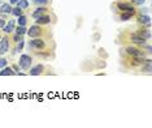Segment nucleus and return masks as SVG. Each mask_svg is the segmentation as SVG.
<instances>
[{
  "mask_svg": "<svg viewBox=\"0 0 152 128\" xmlns=\"http://www.w3.org/2000/svg\"><path fill=\"white\" fill-rule=\"evenodd\" d=\"M29 0H20L18 3H17V7L18 8H21L22 11H26V9H29Z\"/></svg>",
  "mask_w": 152,
  "mask_h": 128,
  "instance_id": "22",
  "label": "nucleus"
},
{
  "mask_svg": "<svg viewBox=\"0 0 152 128\" xmlns=\"http://www.w3.org/2000/svg\"><path fill=\"white\" fill-rule=\"evenodd\" d=\"M118 41L122 45H135V46H140V47H143L147 43V39L138 36L135 31L130 30V29H126V30L122 31L118 36Z\"/></svg>",
  "mask_w": 152,
  "mask_h": 128,
  "instance_id": "2",
  "label": "nucleus"
},
{
  "mask_svg": "<svg viewBox=\"0 0 152 128\" xmlns=\"http://www.w3.org/2000/svg\"><path fill=\"white\" fill-rule=\"evenodd\" d=\"M56 20H57L56 14H53V13H52V11H51V12H48V13L43 14V16L38 17V18H35L34 24L42 25V26H49V25H55V24H56Z\"/></svg>",
  "mask_w": 152,
  "mask_h": 128,
  "instance_id": "7",
  "label": "nucleus"
},
{
  "mask_svg": "<svg viewBox=\"0 0 152 128\" xmlns=\"http://www.w3.org/2000/svg\"><path fill=\"white\" fill-rule=\"evenodd\" d=\"M55 45L52 37H39V38H30L27 43V50L31 56L38 59H52L55 56Z\"/></svg>",
  "mask_w": 152,
  "mask_h": 128,
  "instance_id": "1",
  "label": "nucleus"
},
{
  "mask_svg": "<svg viewBox=\"0 0 152 128\" xmlns=\"http://www.w3.org/2000/svg\"><path fill=\"white\" fill-rule=\"evenodd\" d=\"M18 64L20 68L23 69V71H29L33 65V56L30 54H22L18 59Z\"/></svg>",
  "mask_w": 152,
  "mask_h": 128,
  "instance_id": "8",
  "label": "nucleus"
},
{
  "mask_svg": "<svg viewBox=\"0 0 152 128\" xmlns=\"http://www.w3.org/2000/svg\"><path fill=\"white\" fill-rule=\"evenodd\" d=\"M22 13H23V11L21 9V8H18V7H14V8H12V12H11V14H12V16H14V17H18V16H21Z\"/></svg>",
  "mask_w": 152,
  "mask_h": 128,
  "instance_id": "23",
  "label": "nucleus"
},
{
  "mask_svg": "<svg viewBox=\"0 0 152 128\" xmlns=\"http://www.w3.org/2000/svg\"><path fill=\"white\" fill-rule=\"evenodd\" d=\"M127 1L133 5H140V4H144L146 0H127Z\"/></svg>",
  "mask_w": 152,
  "mask_h": 128,
  "instance_id": "25",
  "label": "nucleus"
},
{
  "mask_svg": "<svg viewBox=\"0 0 152 128\" xmlns=\"http://www.w3.org/2000/svg\"><path fill=\"white\" fill-rule=\"evenodd\" d=\"M113 7H115L116 13L117 12H131L134 14L138 13V9L135 8V5L130 4L127 0H117L115 4H113Z\"/></svg>",
  "mask_w": 152,
  "mask_h": 128,
  "instance_id": "6",
  "label": "nucleus"
},
{
  "mask_svg": "<svg viewBox=\"0 0 152 128\" xmlns=\"http://www.w3.org/2000/svg\"><path fill=\"white\" fill-rule=\"evenodd\" d=\"M27 18H29V16H27V14L22 13L21 16H18V17H17V22H18V25L26 26V24H27V21H29Z\"/></svg>",
  "mask_w": 152,
  "mask_h": 128,
  "instance_id": "18",
  "label": "nucleus"
},
{
  "mask_svg": "<svg viewBox=\"0 0 152 128\" xmlns=\"http://www.w3.org/2000/svg\"><path fill=\"white\" fill-rule=\"evenodd\" d=\"M5 24H7V20H5V17L3 16V14H0V29L4 28Z\"/></svg>",
  "mask_w": 152,
  "mask_h": 128,
  "instance_id": "26",
  "label": "nucleus"
},
{
  "mask_svg": "<svg viewBox=\"0 0 152 128\" xmlns=\"http://www.w3.org/2000/svg\"><path fill=\"white\" fill-rule=\"evenodd\" d=\"M46 71H47L46 67L42 63H38L29 69V75H31V76H40V75H46Z\"/></svg>",
  "mask_w": 152,
  "mask_h": 128,
  "instance_id": "10",
  "label": "nucleus"
},
{
  "mask_svg": "<svg viewBox=\"0 0 152 128\" xmlns=\"http://www.w3.org/2000/svg\"><path fill=\"white\" fill-rule=\"evenodd\" d=\"M122 56V67L126 71H135L142 67V64L144 63L146 58L143 56H129V55H121Z\"/></svg>",
  "mask_w": 152,
  "mask_h": 128,
  "instance_id": "3",
  "label": "nucleus"
},
{
  "mask_svg": "<svg viewBox=\"0 0 152 128\" xmlns=\"http://www.w3.org/2000/svg\"><path fill=\"white\" fill-rule=\"evenodd\" d=\"M134 16H135V14L131 13V12H117V17H118L120 21H127V20L133 18Z\"/></svg>",
  "mask_w": 152,
  "mask_h": 128,
  "instance_id": "16",
  "label": "nucleus"
},
{
  "mask_svg": "<svg viewBox=\"0 0 152 128\" xmlns=\"http://www.w3.org/2000/svg\"><path fill=\"white\" fill-rule=\"evenodd\" d=\"M137 17V21H138L139 25H144V26H150L151 25V18L148 14H143V13H137L135 14Z\"/></svg>",
  "mask_w": 152,
  "mask_h": 128,
  "instance_id": "13",
  "label": "nucleus"
},
{
  "mask_svg": "<svg viewBox=\"0 0 152 128\" xmlns=\"http://www.w3.org/2000/svg\"><path fill=\"white\" fill-rule=\"evenodd\" d=\"M121 55L147 58V54L143 51V48L140 46H135V45H124V47L121 48Z\"/></svg>",
  "mask_w": 152,
  "mask_h": 128,
  "instance_id": "5",
  "label": "nucleus"
},
{
  "mask_svg": "<svg viewBox=\"0 0 152 128\" xmlns=\"http://www.w3.org/2000/svg\"><path fill=\"white\" fill-rule=\"evenodd\" d=\"M20 0H9V4H17Z\"/></svg>",
  "mask_w": 152,
  "mask_h": 128,
  "instance_id": "28",
  "label": "nucleus"
},
{
  "mask_svg": "<svg viewBox=\"0 0 152 128\" xmlns=\"http://www.w3.org/2000/svg\"><path fill=\"white\" fill-rule=\"evenodd\" d=\"M14 29H16V20L12 18V20H9V22H8V24L4 25V28H3V33L11 36V34L14 31Z\"/></svg>",
  "mask_w": 152,
  "mask_h": 128,
  "instance_id": "14",
  "label": "nucleus"
},
{
  "mask_svg": "<svg viewBox=\"0 0 152 128\" xmlns=\"http://www.w3.org/2000/svg\"><path fill=\"white\" fill-rule=\"evenodd\" d=\"M26 31H27V28H26V26H22V25L16 26V29H14V33L18 34V36H25Z\"/></svg>",
  "mask_w": 152,
  "mask_h": 128,
  "instance_id": "19",
  "label": "nucleus"
},
{
  "mask_svg": "<svg viewBox=\"0 0 152 128\" xmlns=\"http://www.w3.org/2000/svg\"><path fill=\"white\" fill-rule=\"evenodd\" d=\"M11 48V37L8 34H4L0 39V55H4Z\"/></svg>",
  "mask_w": 152,
  "mask_h": 128,
  "instance_id": "9",
  "label": "nucleus"
},
{
  "mask_svg": "<svg viewBox=\"0 0 152 128\" xmlns=\"http://www.w3.org/2000/svg\"><path fill=\"white\" fill-rule=\"evenodd\" d=\"M22 47H23V41H21V42H18L17 45H14V50H13V52L16 54V52H20L22 50Z\"/></svg>",
  "mask_w": 152,
  "mask_h": 128,
  "instance_id": "24",
  "label": "nucleus"
},
{
  "mask_svg": "<svg viewBox=\"0 0 152 128\" xmlns=\"http://www.w3.org/2000/svg\"><path fill=\"white\" fill-rule=\"evenodd\" d=\"M5 65H8V60L4 59V58H1V59H0V69L4 68Z\"/></svg>",
  "mask_w": 152,
  "mask_h": 128,
  "instance_id": "27",
  "label": "nucleus"
},
{
  "mask_svg": "<svg viewBox=\"0 0 152 128\" xmlns=\"http://www.w3.org/2000/svg\"><path fill=\"white\" fill-rule=\"evenodd\" d=\"M135 33L138 34V36L143 37V38L146 39H151V30H150V26H144V25H139L138 29L135 30Z\"/></svg>",
  "mask_w": 152,
  "mask_h": 128,
  "instance_id": "12",
  "label": "nucleus"
},
{
  "mask_svg": "<svg viewBox=\"0 0 152 128\" xmlns=\"http://www.w3.org/2000/svg\"><path fill=\"white\" fill-rule=\"evenodd\" d=\"M48 12H51V9L48 8V5H43V7H37L33 11V12L30 13V17H33V18H38V17H40V16H43V14H46V13H48Z\"/></svg>",
  "mask_w": 152,
  "mask_h": 128,
  "instance_id": "11",
  "label": "nucleus"
},
{
  "mask_svg": "<svg viewBox=\"0 0 152 128\" xmlns=\"http://www.w3.org/2000/svg\"><path fill=\"white\" fill-rule=\"evenodd\" d=\"M12 12V4H8V3H4V4L0 5V14H11Z\"/></svg>",
  "mask_w": 152,
  "mask_h": 128,
  "instance_id": "17",
  "label": "nucleus"
},
{
  "mask_svg": "<svg viewBox=\"0 0 152 128\" xmlns=\"http://www.w3.org/2000/svg\"><path fill=\"white\" fill-rule=\"evenodd\" d=\"M26 36H27L29 38H39V37H52V34H51V30L47 29L46 26L34 24L27 29Z\"/></svg>",
  "mask_w": 152,
  "mask_h": 128,
  "instance_id": "4",
  "label": "nucleus"
},
{
  "mask_svg": "<svg viewBox=\"0 0 152 128\" xmlns=\"http://www.w3.org/2000/svg\"><path fill=\"white\" fill-rule=\"evenodd\" d=\"M14 75H16V71L9 65H5L4 68L0 69V76H14Z\"/></svg>",
  "mask_w": 152,
  "mask_h": 128,
  "instance_id": "15",
  "label": "nucleus"
},
{
  "mask_svg": "<svg viewBox=\"0 0 152 128\" xmlns=\"http://www.w3.org/2000/svg\"><path fill=\"white\" fill-rule=\"evenodd\" d=\"M52 0H33V4L35 7H43V5H49Z\"/></svg>",
  "mask_w": 152,
  "mask_h": 128,
  "instance_id": "20",
  "label": "nucleus"
},
{
  "mask_svg": "<svg viewBox=\"0 0 152 128\" xmlns=\"http://www.w3.org/2000/svg\"><path fill=\"white\" fill-rule=\"evenodd\" d=\"M11 37V36H9ZM21 41H23V36H18V34L14 33L13 36L11 37V43H13V45H17L18 42H21Z\"/></svg>",
  "mask_w": 152,
  "mask_h": 128,
  "instance_id": "21",
  "label": "nucleus"
}]
</instances>
